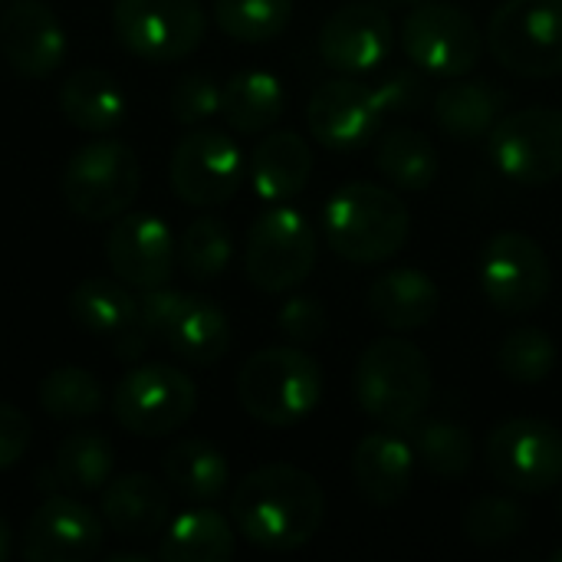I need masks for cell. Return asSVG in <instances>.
<instances>
[{
  "instance_id": "6da1fadb",
  "label": "cell",
  "mask_w": 562,
  "mask_h": 562,
  "mask_svg": "<svg viewBox=\"0 0 562 562\" xmlns=\"http://www.w3.org/2000/svg\"><path fill=\"white\" fill-rule=\"evenodd\" d=\"M237 533L267 553H293L323 530L326 494L313 474L293 464H263L250 471L231 497Z\"/></svg>"
},
{
  "instance_id": "7a4b0ae2",
  "label": "cell",
  "mask_w": 562,
  "mask_h": 562,
  "mask_svg": "<svg viewBox=\"0 0 562 562\" xmlns=\"http://www.w3.org/2000/svg\"><path fill=\"white\" fill-rule=\"evenodd\" d=\"M412 234L408 204L382 184L349 181L323 204V237L349 263H385Z\"/></svg>"
},
{
  "instance_id": "3957f363",
  "label": "cell",
  "mask_w": 562,
  "mask_h": 562,
  "mask_svg": "<svg viewBox=\"0 0 562 562\" xmlns=\"http://www.w3.org/2000/svg\"><path fill=\"white\" fill-rule=\"evenodd\" d=\"M352 392L372 422L392 431H408L431 405V362L415 342L382 336L359 352Z\"/></svg>"
},
{
  "instance_id": "277c9868",
  "label": "cell",
  "mask_w": 562,
  "mask_h": 562,
  "mask_svg": "<svg viewBox=\"0 0 562 562\" xmlns=\"http://www.w3.org/2000/svg\"><path fill=\"white\" fill-rule=\"evenodd\" d=\"M323 369L300 346H270L254 352L237 372L240 408L267 428H293L323 402Z\"/></svg>"
},
{
  "instance_id": "5b68a950",
  "label": "cell",
  "mask_w": 562,
  "mask_h": 562,
  "mask_svg": "<svg viewBox=\"0 0 562 562\" xmlns=\"http://www.w3.org/2000/svg\"><path fill=\"white\" fill-rule=\"evenodd\" d=\"M138 323L188 366H214L231 352L234 342L231 319L217 303L168 286L142 290Z\"/></svg>"
},
{
  "instance_id": "8992f818",
  "label": "cell",
  "mask_w": 562,
  "mask_h": 562,
  "mask_svg": "<svg viewBox=\"0 0 562 562\" xmlns=\"http://www.w3.org/2000/svg\"><path fill=\"white\" fill-rule=\"evenodd\" d=\"M142 188L138 155L115 138L86 142L63 171V194L82 221H115L132 207Z\"/></svg>"
},
{
  "instance_id": "52a82bcc",
  "label": "cell",
  "mask_w": 562,
  "mask_h": 562,
  "mask_svg": "<svg viewBox=\"0 0 562 562\" xmlns=\"http://www.w3.org/2000/svg\"><path fill=\"white\" fill-rule=\"evenodd\" d=\"M316 257L319 237L313 224L296 207L273 204L247 231L244 273L263 293H290L313 273Z\"/></svg>"
},
{
  "instance_id": "ba28073f",
  "label": "cell",
  "mask_w": 562,
  "mask_h": 562,
  "mask_svg": "<svg viewBox=\"0 0 562 562\" xmlns=\"http://www.w3.org/2000/svg\"><path fill=\"white\" fill-rule=\"evenodd\" d=\"M494 59L524 76L550 79L562 72V0H504L487 23Z\"/></svg>"
},
{
  "instance_id": "9c48e42d",
  "label": "cell",
  "mask_w": 562,
  "mask_h": 562,
  "mask_svg": "<svg viewBox=\"0 0 562 562\" xmlns=\"http://www.w3.org/2000/svg\"><path fill=\"white\" fill-rule=\"evenodd\" d=\"M484 300L510 316H527L540 310L553 290V263L543 244L524 231L494 234L477 263Z\"/></svg>"
},
{
  "instance_id": "30bf717a",
  "label": "cell",
  "mask_w": 562,
  "mask_h": 562,
  "mask_svg": "<svg viewBox=\"0 0 562 562\" xmlns=\"http://www.w3.org/2000/svg\"><path fill=\"white\" fill-rule=\"evenodd\" d=\"M398 40L418 69L441 79H461L474 72L484 56V33L471 13L438 0L408 10Z\"/></svg>"
},
{
  "instance_id": "8fae6325",
  "label": "cell",
  "mask_w": 562,
  "mask_h": 562,
  "mask_svg": "<svg viewBox=\"0 0 562 562\" xmlns=\"http://www.w3.org/2000/svg\"><path fill=\"white\" fill-rule=\"evenodd\" d=\"M112 30L138 59L178 63L201 46L207 13L201 0H119L112 10Z\"/></svg>"
},
{
  "instance_id": "7c38bea8",
  "label": "cell",
  "mask_w": 562,
  "mask_h": 562,
  "mask_svg": "<svg viewBox=\"0 0 562 562\" xmlns=\"http://www.w3.org/2000/svg\"><path fill=\"white\" fill-rule=\"evenodd\" d=\"M198 385L175 366L151 362L132 369L112 395L115 422L135 438H165L191 422Z\"/></svg>"
},
{
  "instance_id": "4fadbf2b",
  "label": "cell",
  "mask_w": 562,
  "mask_h": 562,
  "mask_svg": "<svg viewBox=\"0 0 562 562\" xmlns=\"http://www.w3.org/2000/svg\"><path fill=\"white\" fill-rule=\"evenodd\" d=\"M487 471L517 494H547L562 484V431L543 418H510L487 435Z\"/></svg>"
},
{
  "instance_id": "5bb4252c",
  "label": "cell",
  "mask_w": 562,
  "mask_h": 562,
  "mask_svg": "<svg viewBox=\"0 0 562 562\" xmlns=\"http://www.w3.org/2000/svg\"><path fill=\"white\" fill-rule=\"evenodd\" d=\"M487 151L497 171L517 184H553L562 178V112L533 105L504 115L491 135Z\"/></svg>"
},
{
  "instance_id": "9a60e30c",
  "label": "cell",
  "mask_w": 562,
  "mask_h": 562,
  "mask_svg": "<svg viewBox=\"0 0 562 562\" xmlns=\"http://www.w3.org/2000/svg\"><path fill=\"white\" fill-rule=\"evenodd\" d=\"M171 191L191 207L227 204L244 181V155L237 142L214 128H194L171 151Z\"/></svg>"
},
{
  "instance_id": "2e32d148",
  "label": "cell",
  "mask_w": 562,
  "mask_h": 562,
  "mask_svg": "<svg viewBox=\"0 0 562 562\" xmlns=\"http://www.w3.org/2000/svg\"><path fill=\"white\" fill-rule=\"evenodd\" d=\"M382 102L372 86L352 76L329 79L313 89L306 105V125L313 138L329 151H359L382 128Z\"/></svg>"
},
{
  "instance_id": "e0dca14e",
  "label": "cell",
  "mask_w": 562,
  "mask_h": 562,
  "mask_svg": "<svg viewBox=\"0 0 562 562\" xmlns=\"http://www.w3.org/2000/svg\"><path fill=\"white\" fill-rule=\"evenodd\" d=\"M109 270L135 290L168 286L178 263V240L171 227L145 211H125L105 237Z\"/></svg>"
},
{
  "instance_id": "ac0fdd59",
  "label": "cell",
  "mask_w": 562,
  "mask_h": 562,
  "mask_svg": "<svg viewBox=\"0 0 562 562\" xmlns=\"http://www.w3.org/2000/svg\"><path fill=\"white\" fill-rule=\"evenodd\" d=\"M105 520L76 497H46L26 520L23 557L30 562H86L102 553Z\"/></svg>"
},
{
  "instance_id": "d6986e66",
  "label": "cell",
  "mask_w": 562,
  "mask_h": 562,
  "mask_svg": "<svg viewBox=\"0 0 562 562\" xmlns=\"http://www.w3.org/2000/svg\"><path fill=\"white\" fill-rule=\"evenodd\" d=\"M395 46V26L375 3H349L326 16L319 30V56L339 76L379 69Z\"/></svg>"
},
{
  "instance_id": "ffe728a7",
  "label": "cell",
  "mask_w": 562,
  "mask_h": 562,
  "mask_svg": "<svg viewBox=\"0 0 562 562\" xmlns=\"http://www.w3.org/2000/svg\"><path fill=\"white\" fill-rule=\"evenodd\" d=\"M66 30L43 0H13L0 13V53L13 72L46 79L66 59Z\"/></svg>"
},
{
  "instance_id": "44dd1931",
  "label": "cell",
  "mask_w": 562,
  "mask_h": 562,
  "mask_svg": "<svg viewBox=\"0 0 562 562\" xmlns=\"http://www.w3.org/2000/svg\"><path fill=\"white\" fill-rule=\"evenodd\" d=\"M415 451L402 431H372L352 451V481L372 507H395L412 491Z\"/></svg>"
},
{
  "instance_id": "7402d4cb",
  "label": "cell",
  "mask_w": 562,
  "mask_h": 562,
  "mask_svg": "<svg viewBox=\"0 0 562 562\" xmlns=\"http://www.w3.org/2000/svg\"><path fill=\"white\" fill-rule=\"evenodd\" d=\"M102 520L125 543H151L171 524L168 491L151 474H122L102 487Z\"/></svg>"
},
{
  "instance_id": "603a6c76",
  "label": "cell",
  "mask_w": 562,
  "mask_h": 562,
  "mask_svg": "<svg viewBox=\"0 0 562 562\" xmlns=\"http://www.w3.org/2000/svg\"><path fill=\"white\" fill-rule=\"evenodd\" d=\"M438 283L418 267L385 270L369 286V313L395 333L425 329L438 316Z\"/></svg>"
},
{
  "instance_id": "cb8c5ba5",
  "label": "cell",
  "mask_w": 562,
  "mask_h": 562,
  "mask_svg": "<svg viewBox=\"0 0 562 562\" xmlns=\"http://www.w3.org/2000/svg\"><path fill=\"white\" fill-rule=\"evenodd\" d=\"M247 175L257 198L283 204L310 184L313 151L296 132H270L254 145Z\"/></svg>"
},
{
  "instance_id": "d4e9b609",
  "label": "cell",
  "mask_w": 562,
  "mask_h": 562,
  "mask_svg": "<svg viewBox=\"0 0 562 562\" xmlns=\"http://www.w3.org/2000/svg\"><path fill=\"white\" fill-rule=\"evenodd\" d=\"M507 115V92L481 79H454L435 95V122L461 142H481Z\"/></svg>"
},
{
  "instance_id": "484cf974",
  "label": "cell",
  "mask_w": 562,
  "mask_h": 562,
  "mask_svg": "<svg viewBox=\"0 0 562 562\" xmlns=\"http://www.w3.org/2000/svg\"><path fill=\"white\" fill-rule=\"evenodd\" d=\"M59 112L66 115L69 125L102 135L125 122L128 102H125L122 86L105 69L82 66L66 76L59 89Z\"/></svg>"
},
{
  "instance_id": "4316f807",
  "label": "cell",
  "mask_w": 562,
  "mask_h": 562,
  "mask_svg": "<svg viewBox=\"0 0 562 562\" xmlns=\"http://www.w3.org/2000/svg\"><path fill=\"white\" fill-rule=\"evenodd\" d=\"M237 550L234 527L217 510H188L175 517L158 537L155 557L161 562H227Z\"/></svg>"
},
{
  "instance_id": "83f0119b",
  "label": "cell",
  "mask_w": 562,
  "mask_h": 562,
  "mask_svg": "<svg viewBox=\"0 0 562 562\" xmlns=\"http://www.w3.org/2000/svg\"><path fill=\"white\" fill-rule=\"evenodd\" d=\"M286 109L283 82L267 69H244L221 86V115L244 135L270 132Z\"/></svg>"
},
{
  "instance_id": "f1b7e54d",
  "label": "cell",
  "mask_w": 562,
  "mask_h": 562,
  "mask_svg": "<svg viewBox=\"0 0 562 562\" xmlns=\"http://www.w3.org/2000/svg\"><path fill=\"white\" fill-rule=\"evenodd\" d=\"M69 316L79 329L92 336H122L138 326V300L128 286L109 277H86L69 293Z\"/></svg>"
},
{
  "instance_id": "f546056e",
  "label": "cell",
  "mask_w": 562,
  "mask_h": 562,
  "mask_svg": "<svg viewBox=\"0 0 562 562\" xmlns=\"http://www.w3.org/2000/svg\"><path fill=\"white\" fill-rule=\"evenodd\" d=\"M161 471H165V481L188 501H217L227 484H231V464L227 458L201 441V438H184L178 441L165 461H161Z\"/></svg>"
},
{
  "instance_id": "4dcf8cb0",
  "label": "cell",
  "mask_w": 562,
  "mask_h": 562,
  "mask_svg": "<svg viewBox=\"0 0 562 562\" xmlns=\"http://www.w3.org/2000/svg\"><path fill=\"white\" fill-rule=\"evenodd\" d=\"M415 451V461L431 471L435 477L458 481L468 477L474 468V438L464 425L448 422V418H431V422H415L408 431H402Z\"/></svg>"
},
{
  "instance_id": "1f68e13d",
  "label": "cell",
  "mask_w": 562,
  "mask_h": 562,
  "mask_svg": "<svg viewBox=\"0 0 562 562\" xmlns=\"http://www.w3.org/2000/svg\"><path fill=\"white\" fill-rule=\"evenodd\" d=\"M115 468L112 441L99 431H72L53 458V481L63 491L95 494L109 484Z\"/></svg>"
},
{
  "instance_id": "d6a6232c",
  "label": "cell",
  "mask_w": 562,
  "mask_h": 562,
  "mask_svg": "<svg viewBox=\"0 0 562 562\" xmlns=\"http://www.w3.org/2000/svg\"><path fill=\"white\" fill-rule=\"evenodd\" d=\"M375 165L398 191H425L438 178V148L418 128H392L379 142Z\"/></svg>"
},
{
  "instance_id": "836d02e7",
  "label": "cell",
  "mask_w": 562,
  "mask_h": 562,
  "mask_svg": "<svg viewBox=\"0 0 562 562\" xmlns=\"http://www.w3.org/2000/svg\"><path fill=\"white\" fill-rule=\"evenodd\" d=\"M40 405L56 422H82L102 412L105 392L92 372L76 366H59L40 382Z\"/></svg>"
},
{
  "instance_id": "e575fe53",
  "label": "cell",
  "mask_w": 562,
  "mask_h": 562,
  "mask_svg": "<svg viewBox=\"0 0 562 562\" xmlns=\"http://www.w3.org/2000/svg\"><path fill=\"white\" fill-rule=\"evenodd\" d=\"M217 26L237 43H270L293 20V0H214Z\"/></svg>"
},
{
  "instance_id": "d590c367",
  "label": "cell",
  "mask_w": 562,
  "mask_h": 562,
  "mask_svg": "<svg viewBox=\"0 0 562 562\" xmlns=\"http://www.w3.org/2000/svg\"><path fill=\"white\" fill-rule=\"evenodd\" d=\"M234 257V237L231 227L221 217H198L184 227L178 244V260L184 273L198 283L217 280Z\"/></svg>"
},
{
  "instance_id": "8d00e7d4",
  "label": "cell",
  "mask_w": 562,
  "mask_h": 562,
  "mask_svg": "<svg viewBox=\"0 0 562 562\" xmlns=\"http://www.w3.org/2000/svg\"><path fill=\"white\" fill-rule=\"evenodd\" d=\"M497 362L514 385H540L557 369V342L537 326H520L501 342Z\"/></svg>"
},
{
  "instance_id": "74e56055",
  "label": "cell",
  "mask_w": 562,
  "mask_h": 562,
  "mask_svg": "<svg viewBox=\"0 0 562 562\" xmlns=\"http://www.w3.org/2000/svg\"><path fill=\"white\" fill-rule=\"evenodd\" d=\"M527 527V510L510 497H477L461 517V530L474 547H504Z\"/></svg>"
},
{
  "instance_id": "f35d334b",
  "label": "cell",
  "mask_w": 562,
  "mask_h": 562,
  "mask_svg": "<svg viewBox=\"0 0 562 562\" xmlns=\"http://www.w3.org/2000/svg\"><path fill=\"white\" fill-rule=\"evenodd\" d=\"M221 112V86L204 72H188L171 89V115L181 125H201Z\"/></svg>"
},
{
  "instance_id": "ab89813d",
  "label": "cell",
  "mask_w": 562,
  "mask_h": 562,
  "mask_svg": "<svg viewBox=\"0 0 562 562\" xmlns=\"http://www.w3.org/2000/svg\"><path fill=\"white\" fill-rule=\"evenodd\" d=\"M326 310L316 296H290L283 306H280V316H277V326L280 333L293 342V346H313L326 336Z\"/></svg>"
},
{
  "instance_id": "60d3db41",
  "label": "cell",
  "mask_w": 562,
  "mask_h": 562,
  "mask_svg": "<svg viewBox=\"0 0 562 562\" xmlns=\"http://www.w3.org/2000/svg\"><path fill=\"white\" fill-rule=\"evenodd\" d=\"M379 102H382V112L392 115V112H412L418 109V102L425 99V82L418 72L412 69H398L392 76H385L379 86H372Z\"/></svg>"
},
{
  "instance_id": "b9f144b4",
  "label": "cell",
  "mask_w": 562,
  "mask_h": 562,
  "mask_svg": "<svg viewBox=\"0 0 562 562\" xmlns=\"http://www.w3.org/2000/svg\"><path fill=\"white\" fill-rule=\"evenodd\" d=\"M30 448V418L10 405L0 402V471L13 468Z\"/></svg>"
},
{
  "instance_id": "7bdbcfd3",
  "label": "cell",
  "mask_w": 562,
  "mask_h": 562,
  "mask_svg": "<svg viewBox=\"0 0 562 562\" xmlns=\"http://www.w3.org/2000/svg\"><path fill=\"white\" fill-rule=\"evenodd\" d=\"M10 553H13V533H10L7 520L0 517V562L10 560Z\"/></svg>"
},
{
  "instance_id": "ee69618b",
  "label": "cell",
  "mask_w": 562,
  "mask_h": 562,
  "mask_svg": "<svg viewBox=\"0 0 562 562\" xmlns=\"http://www.w3.org/2000/svg\"><path fill=\"white\" fill-rule=\"evenodd\" d=\"M109 562H151L148 553H112Z\"/></svg>"
},
{
  "instance_id": "f6af8a7d",
  "label": "cell",
  "mask_w": 562,
  "mask_h": 562,
  "mask_svg": "<svg viewBox=\"0 0 562 562\" xmlns=\"http://www.w3.org/2000/svg\"><path fill=\"white\" fill-rule=\"evenodd\" d=\"M395 3H408V7H422V3H428V0H395Z\"/></svg>"
},
{
  "instance_id": "bcb514c9",
  "label": "cell",
  "mask_w": 562,
  "mask_h": 562,
  "mask_svg": "<svg viewBox=\"0 0 562 562\" xmlns=\"http://www.w3.org/2000/svg\"><path fill=\"white\" fill-rule=\"evenodd\" d=\"M550 560L562 562V547H560V550H553V557H550Z\"/></svg>"
},
{
  "instance_id": "7dc6e473",
  "label": "cell",
  "mask_w": 562,
  "mask_h": 562,
  "mask_svg": "<svg viewBox=\"0 0 562 562\" xmlns=\"http://www.w3.org/2000/svg\"><path fill=\"white\" fill-rule=\"evenodd\" d=\"M560 514H562V504H560Z\"/></svg>"
}]
</instances>
